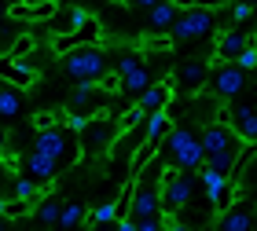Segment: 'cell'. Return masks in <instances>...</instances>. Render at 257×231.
Returning a JSON list of instances; mask_svg holds the SVG:
<instances>
[{"mask_svg": "<svg viewBox=\"0 0 257 231\" xmlns=\"http://www.w3.org/2000/svg\"><path fill=\"white\" fill-rule=\"evenodd\" d=\"M85 19H88L85 8H63V11H55V37H66V33L81 30V26H85Z\"/></svg>", "mask_w": 257, "mask_h": 231, "instance_id": "cell-19", "label": "cell"}, {"mask_svg": "<svg viewBox=\"0 0 257 231\" xmlns=\"http://www.w3.org/2000/svg\"><path fill=\"white\" fill-rule=\"evenodd\" d=\"M59 209H63V202L55 198V194H44L41 205H37V220L41 224H55V220H59Z\"/></svg>", "mask_w": 257, "mask_h": 231, "instance_id": "cell-25", "label": "cell"}, {"mask_svg": "<svg viewBox=\"0 0 257 231\" xmlns=\"http://www.w3.org/2000/svg\"><path fill=\"white\" fill-rule=\"evenodd\" d=\"M173 19H177V8H173V0H158V4L151 8V15H147V26L158 30V33H169Z\"/></svg>", "mask_w": 257, "mask_h": 231, "instance_id": "cell-21", "label": "cell"}, {"mask_svg": "<svg viewBox=\"0 0 257 231\" xmlns=\"http://www.w3.org/2000/svg\"><path fill=\"white\" fill-rule=\"evenodd\" d=\"M0 231H8V220H4V216H0Z\"/></svg>", "mask_w": 257, "mask_h": 231, "instance_id": "cell-47", "label": "cell"}, {"mask_svg": "<svg viewBox=\"0 0 257 231\" xmlns=\"http://www.w3.org/2000/svg\"><path fill=\"white\" fill-rule=\"evenodd\" d=\"M242 147H246V143H242ZM242 147H228V151L206 154L202 161H206V165L213 169V172H224V176H228V172H231V165H235V161H239V154H242Z\"/></svg>", "mask_w": 257, "mask_h": 231, "instance_id": "cell-22", "label": "cell"}, {"mask_svg": "<svg viewBox=\"0 0 257 231\" xmlns=\"http://www.w3.org/2000/svg\"><path fill=\"white\" fill-rule=\"evenodd\" d=\"M125 4H133V8H155L158 0H125Z\"/></svg>", "mask_w": 257, "mask_h": 231, "instance_id": "cell-43", "label": "cell"}, {"mask_svg": "<svg viewBox=\"0 0 257 231\" xmlns=\"http://www.w3.org/2000/svg\"><path fill=\"white\" fill-rule=\"evenodd\" d=\"M235 66H239L242 74H253V66H257V48H253V41H250L246 48L235 55Z\"/></svg>", "mask_w": 257, "mask_h": 231, "instance_id": "cell-33", "label": "cell"}, {"mask_svg": "<svg viewBox=\"0 0 257 231\" xmlns=\"http://www.w3.org/2000/svg\"><path fill=\"white\" fill-rule=\"evenodd\" d=\"M22 172H26L30 180H37V183H52V180L63 172V165H59L55 158L41 154V151H30L26 158H22Z\"/></svg>", "mask_w": 257, "mask_h": 231, "instance_id": "cell-11", "label": "cell"}, {"mask_svg": "<svg viewBox=\"0 0 257 231\" xmlns=\"http://www.w3.org/2000/svg\"><path fill=\"white\" fill-rule=\"evenodd\" d=\"M96 231H114V227H96Z\"/></svg>", "mask_w": 257, "mask_h": 231, "instance_id": "cell-48", "label": "cell"}, {"mask_svg": "<svg viewBox=\"0 0 257 231\" xmlns=\"http://www.w3.org/2000/svg\"><path fill=\"white\" fill-rule=\"evenodd\" d=\"M169 231H195V227H188V224H173Z\"/></svg>", "mask_w": 257, "mask_h": 231, "instance_id": "cell-44", "label": "cell"}, {"mask_svg": "<svg viewBox=\"0 0 257 231\" xmlns=\"http://www.w3.org/2000/svg\"><path fill=\"white\" fill-rule=\"evenodd\" d=\"M209 92H213L217 99H235L239 92L250 88V74H242L235 63H209Z\"/></svg>", "mask_w": 257, "mask_h": 231, "instance_id": "cell-6", "label": "cell"}, {"mask_svg": "<svg viewBox=\"0 0 257 231\" xmlns=\"http://www.w3.org/2000/svg\"><path fill=\"white\" fill-rule=\"evenodd\" d=\"M77 44H99V19H96V15H88L81 30L66 33V37H55V52L66 55L70 48H77Z\"/></svg>", "mask_w": 257, "mask_h": 231, "instance_id": "cell-13", "label": "cell"}, {"mask_svg": "<svg viewBox=\"0 0 257 231\" xmlns=\"http://www.w3.org/2000/svg\"><path fill=\"white\" fill-rule=\"evenodd\" d=\"M246 4H257V0H246Z\"/></svg>", "mask_w": 257, "mask_h": 231, "instance_id": "cell-50", "label": "cell"}, {"mask_svg": "<svg viewBox=\"0 0 257 231\" xmlns=\"http://www.w3.org/2000/svg\"><path fill=\"white\" fill-rule=\"evenodd\" d=\"M206 74H209L206 59H184L177 66V74H169V77H173V88H188L191 96H198L206 88Z\"/></svg>", "mask_w": 257, "mask_h": 231, "instance_id": "cell-8", "label": "cell"}, {"mask_svg": "<svg viewBox=\"0 0 257 231\" xmlns=\"http://www.w3.org/2000/svg\"><path fill=\"white\" fill-rule=\"evenodd\" d=\"M250 41H253V33H235V30L220 33V41H217V48H213V63H235V55L246 48Z\"/></svg>", "mask_w": 257, "mask_h": 231, "instance_id": "cell-14", "label": "cell"}, {"mask_svg": "<svg viewBox=\"0 0 257 231\" xmlns=\"http://www.w3.org/2000/svg\"><path fill=\"white\" fill-rule=\"evenodd\" d=\"M110 4H125V0H110Z\"/></svg>", "mask_w": 257, "mask_h": 231, "instance_id": "cell-49", "label": "cell"}, {"mask_svg": "<svg viewBox=\"0 0 257 231\" xmlns=\"http://www.w3.org/2000/svg\"><path fill=\"white\" fill-rule=\"evenodd\" d=\"M217 26V11L209 8H184L177 11L169 26V41H198V37H209Z\"/></svg>", "mask_w": 257, "mask_h": 231, "instance_id": "cell-2", "label": "cell"}, {"mask_svg": "<svg viewBox=\"0 0 257 231\" xmlns=\"http://www.w3.org/2000/svg\"><path fill=\"white\" fill-rule=\"evenodd\" d=\"M140 121H144V110H140L136 103H133V107H128V110L121 114V118H118V136H125V132H133L136 125H140Z\"/></svg>", "mask_w": 257, "mask_h": 231, "instance_id": "cell-31", "label": "cell"}, {"mask_svg": "<svg viewBox=\"0 0 257 231\" xmlns=\"http://www.w3.org/2000/svg\"><path fill=\"white\" fill-rule=\"evenodd\" d=\"M81 220H88V209L81 202H66L59 209V220H55V224H59L63 231H74V227H81Z\"/></svg>", "mask_w": 257, "mask_h": 231, "instance_id": "cell-23", "label": "cell"}, {"mask_svg": "<svg viewBox=\"0 0 257 231\" xmlns=\"http://www.w3.org/2000/svg\"><path fill=\"white\" fill-rule=\"evenodd\" d=\"M30 209H33V198H11V202H4V220H19Z\"/></svg>", "mask_w": 257, "mask_h": 231, "instance_id": "cell-30", "label": "cell"}, {"mask_svg": "<svg viewBox=\"0 0 257 231\" xmlns=\"http://www.w3.org/2000/svg\"><path fill=\"white\" fill-rule=\"evenodd\" d=\"M140 66H144V63H140V55H136V52H125L121 59H118V77H125V74H136Z\"/></svg>", "mask_w": 257, "mask_h": 231, "instance_id": "cell-34", "label": "cell"}, {"mask_svg": "<svg viewBox=\"0 0 257 231\" xmlns=\"http://www.w3.org/2000/svg\"><path fill=\"white\" fill-rule=\"evenodd\" d=\"M217 121L220 125H231V107H217Z\"/></svg>", "mask_w": 257, "mask_h": 231, "instance_id": "cell-42", "label": "cell"}, {"mask_svg": "<svg viewBox=\"0 0 257 231\" xmlns=\"http://www.w3.org/2000/svg\"><path fill=\"white\" fill-rule=\"evenodd\" d=\"M169 147V158H173V169H180V172H191L202 165V143H198V136L188 132V129H173L169 136H162Z\"/></svg>", "mask_w": 257, "mask_h": 231, "instance_id": "cell-4", "label": "cell"}, {"mask_svg": "<svg viewBox=\"0 0 257 231\" xmlns=\"http://www.w3.org/2000/svg\"><path fill=\"white\" fill-rule=\"evenodd\" d=\"M4 202H8V198H4V194H0V216H4Z\"/></svg>", "mask_w": 257, "mask_h": 231, "instance_id": "cell-46", "label": "cell"}, {"mask_svg": "<svg viewBox=\"0 0 257 231\" xmlns=\"http://www.w3.org/2000/svg\"><path fill=\"white\" fill-rule=\"evenodd\" d=\"M231 129H235V136L242 143H250L257 140V118H253V103H239L235 110H231Z\"/></svg>", "mask_w": 257, "mask_h": 231, "instance_id": "cell-17", "label": "cell"}, {"mask_svg": "<svg viewBox=\"0 0 257 231\" xmlns=\"http://www.w3.org/2000/svg\"><path fill=\"white\" fill-rule=\"evenodd\" d=\"M250 224H253V205H250L246 194H242L239 202L231 198V205H224V209H220L217 231H250Z\"/></svg>", "mask_w": 257, "mask_h": 231, "instance_id": "cell-9", "label": "cell"}, {"mask_svg": "<svg viewBox=\"0 0 257 231\" xmlns=\"http://www.w3.org/2000/svg\"><path fill=\"white\" fill-rule=\"evenodd\" d=\"M198 143H202V154H217V151H228V147H242V140L235 136V129H231V125H220V121L206 125Z\"/></svg>", "mask_w": 257, "mask_h": 231, "instance_id": "cell-10", "label": "cell"}, {"mask_svg": "<svg viewBox=\"0 0 257 231\" xmlns=\"http://www.w3.org/2000/svg\"><path fill=\"white\" fill-rule=\"evenodd\" d=\"M41 194V183L30 180V176H15V183H11V198H37Z\"/></svg>", "mask_w": 257, "mask_h": 231, "instance_id": "cell-27", "label": "cell"}, {"mask_svg": "<svg viewBox=\"0 0 257 231\" xmlns=\"http://www.w3.org/2000/svg\"><path fill=\"white\" fill-rule=\"evenodd\" d=\"M173 77H166L162 85H147L144 92H140V103L136 107L144 110V114H151V110H166V103H169V96H173Z\"/></svg>", "mask_w": 257, "mask_h": 231, "instance_id": "cell-15", "label": "cell"}, {"mask_svg": "<svg viewBox=\"0 0 257 231\" xmlns=\"http://www.w3.org/2000/svg\"><path fill=\"white\" fill-rule=\"evenodd\" d=\"M169 125H173L169 110H151V118H147V129H144V136H147V140H158V143H162V136L169 132Z\"/></svg>", "mask_w": 257, "mask_h": 231, "instance_id": "cell-24", "label": "cell"}, {"mask_svg": "<svg viewBox=\"0 0 257 231\" xmlns=\"http://www.w3.org/2000/svg\"><path fill=\"white\" fill-rule=\"evenodd\" d=\"M144 48H155V52H166V48H173V41H169V37H162V33H158V37H144Z\"/></svg>", "mask_w": 257, "mask_h": 231, "instance_id": "cell-39", "label": "cell"}, {"mask_svg": "<svg viewBox=\"0 0 257 231\" xmlns=\"http://www.w3.org/2000/svg\"><path fill=\"white\" fill-rule=\"evenodd\" d=\"M88 121H92V118H85V114H77V110H74V114L66 118V129H70V132H85V129H88Z\"/></svg>", "mask_w": 257, "mask_h": 231, "instance_id": "cell-37", "label": "cell"}, {"mask_svg": "<svg viewBox=\"0 0 257 231\" xmlns=\"http://www.w3.org/2000/svg\"><path fill=\"white\" fill-rule=\"evenodd\" d=\"M253 15V4H246V0H239L235 8H231V22H242V19H250Z\"/></svg>", "mask_w": 257, "mask_h": 231, "instance_id": "cell-38", "label": "cell"}, {"mask_svg": "<svg viewBox=\"0 0 257 231\" xmlns=\"http://www.w3.org/2000/svg\"><path fill=\"white\" fill-rule=\"evenodd\" d=\"M33 151H41V154L55 158L63 169H66V165H74V161L81 158V147H77V140H74V132H63L59 125H55V129L37 132V143H33Z\"/></svg>", "mask_w": 257, "mask_h": 231, "instance_id": "cell-5", "label": "cell"}, {"mask_svg": "<svg viewBox=\"0 0 257 231\" xmlns=\"http://www.w3.org/2000/svg\"><path fill=\"white\" fill-rule=\"evenodd\" d=\"M22 110V88L11 81H0V118H19Z\"/></svg>", "mask_w": 257, "mask_h": 231, "instance_id": "cell-20", "label": "cell"}, {"mask_svg": "<svg viewBox=\"0 0 257 231\" xmlns=\"http://www.w3.org/2000/svg\"><path fill=\"white\" fill-rule=\"evenodd\" d=\"M59 125V114H52V110H41L37 118H33V129L37 132H44V129H55Z\"/></svg>", "mask_w": 257, "mask_h": 231, "instance_id": "cell-35", "label": "cell"}, {"mask_svg": "<svg viewBox=\"0 0 257 231\" xmlns=\"http://www.w3.org/2000/svg\"><path fill=\"white\" fill-rule=\"evenodd\" d=\"M0 81H11V85H19V88H30L33 81H37V70L26 63H11L8 55H0Z\"/></svg>", "mask_w": 257, "mask_h": 231, "instance_id": "cell-18", "label": "cell"}, {"mask_svg": "<svg viewBox=\"0 0 257 231\" xmlns=\"http://www.w3.org/2000/svg\"><path fill=\"white\" fill-rule=\"evenodd\" d=\"M155 151H158V140H147V143H140V147H136V154H133V176L147 165L151 158H155Z\"/></svg>", "mask_w": 257, "mask_h": 231, "instance_id": "cell-29", "label": "cell"}, {"mask_svg": "<svg viewBox=\"0 0 257 231\" xmlns=\"http://www.w3.org/2000/svg\"><path fill=\"white\" fill-rule=\"evenodd\" d=\"M88 216H92V220H96V224H110V220H114V202L99 205V209H92Z\"/></svg>", "mask_w": 257, "mask_h": 231, "instance_id": "cell-36", "label": "cell"}, {"mask_svg": "<svg viewBox=\"0 0 257 231\" xmlns=\"http://www.w3.org/2000/svg\"><path fill=\"white\" fill-rule=\"evenodd\" d=\"M114 224H118L114 231H136V220H133V216H121V220H114Z\"/></svg>", "mask_w": 257, "mask_h": 231, "instance_id": "cell-41", "label": "cell"}, {"mask_svg": "<svg viewBox=\"0 0 257 231\" xmlns=\"http://www.w3.org/2000/svg\"><path fill=\"white\" fill-rule=\"evenodd\" d=\"M96 88L107 92V96H118V92H121V77H118V70H114V74H110V70L99 74V77H96Z\"/></svg>", "mask_w": 257, "mask_h": 231, "instance_id": "cell-32", "label": "cell"}, {"mask_svg": "<svg viewBox=\"0 0 257 231\" xmlns=\"http://www.w3.org/2000/svg\"><path fill=\"white\" fill-rule=\"evenodd\" d=\"M136 231H166L158 216H147V220H136Z\"/></svg>", "mask_w": 257, "mask_h": 231, "instance_id": "cell-40", "label": "cell"}, {"mask_svg": "<svg viewBox=\"0 0 257 231\" xmlns=\"http://www.w3.org/2000/svg\"><path fill=\"white\" fill-rule=\"evenodd\" d=\"M158 205H162V213H177L184 209V205L191 202V180H188V172H180V169H162V180H158Z\"/></svg>", "mask_w": 257, "mask_h": 231, "instance_id": "cell-3", "label": "cell"}, {"mask_svg": "<svg viewBox=\"0 0 257 231\" xmlns=\"http://www.w3.org/2000/svg\"><path fill=\"white\" fill-rule=\"evenodd\" d=\"M4 143H8V140H4V132H0V158H4Z\"/></svg>", "mask_w": 257, "mask_h": 231, "instance_id": "cell-45", "label": "cell"}, {"mask_svg": "<svg viewBox=\"0 0 257 231\" xmlns=\"http://www.w3.org/2000/svg\"><path fill=\"white\" fill-rule=\"evenodd\" d=\"M33 48H37V41H33V37H15V41H11V48H8L4 55H8L11 63H22Z\"/></svg>", "mask_w": 257, "mask_h": 231, "instance_id": "cell-28", "label": "cell"}, {"mask_svg": "<svg viewBox=\"0 0 257 231\" xmlns=\"http://www.w3.org/2000/svg\"><path fill=\"white\" fill-rule=\"evenodd\" d=\"M59 11V0H19V4L8 8L11 19H22V22H44Z\"/></svg>", "mask_w": 257, "mask_h": 231, "instance_id": "cell-12", "label": "cell"}, {"mask_svg": "<svg viewBox=\"0 0 257 231\" xmlns=\"http://www.w3.org/2000/svg\"><path fill=\"white\" fill-rule=\"evenodd\" d=\"M147 85H151V77H147L144 66H140L136 74H125V77H121V92H128V96H140Z\"/></svg>", "mask_w": 257, "mask_h": 231, "instance_id": "cell-26", "label": "cell"}, {"mask_svg": "<svg viewBox=\"0 0 257 231\" xmlns=\"http://www.w3.org/2000/svg\"><path fill=\"white\" fill-rule=\"evenodd\" d=\"M63 70L74 81H96L99 74H107V55L99 44H77L63 55Z\"/></svg>", "mask_w": 257, "mask_h": 231, "instance_id": "cell-1", "label": "cell"}, {"mask_svg": "<svg viewBox=\"0 0 257 231\" xmlns=\"http://www.w3.org/2000/svg\"><path fill=\"white\" fill-rule=\"evenodd\" d=\"M162 205H158V194L147 191V187H133V198H128V216L133 220H147V216H158Z\"/></svg>", "mask_w": 257, "mask_h": 231, "instance_id": "cell-16", "label": "cell"}, {"mask_svg": "<svg viewBox=\"0 0 257 231\" xmlns=\"http://www.w3.org/2000/svg\"><path fill=\"white\" fill-rule=\"evenodd\" d=\"M202 191H206V198L217 213L224 209V205H231V198H235V187L228 183V176L224 172H213L209 165H202Z\"/></svg>", "mask_w": 257, "mask_h": 231, "instance_id": "cell-7", "label": "cell"}]
</instances>
